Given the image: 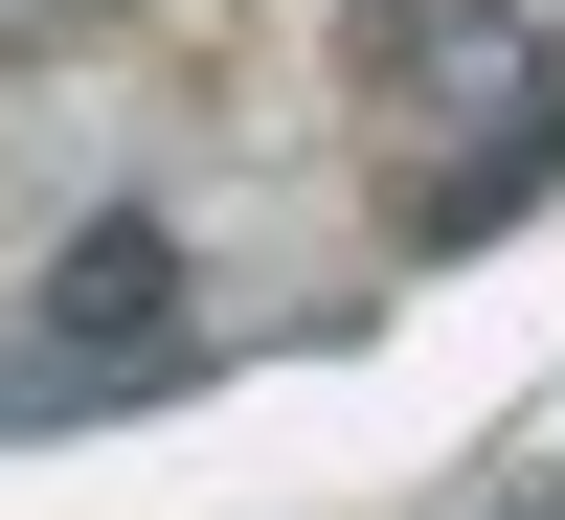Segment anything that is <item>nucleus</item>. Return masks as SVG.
<instances>
[{"label":"nucleus","instance_id":"1","mask_svg":"<svg viewBox=\"0 0 565 520\" xmlns=\"http://www.w3.org/2000/svg\"><path fill=\"white\" fill-rule=\"evenodd\" d=\"M362 91L476 114V159H498V136H565V68H543L521 0H362Z\"/></svg>","mask_w":565,"mask_h":520},{"label":"nucleus","instance_id":"2","mask_svg":"<svg viewBox=\"0 0 565 520\" xmlns=\"http://www.w3.org/2000/svg\"><path fill=\"white\" fill-rule=\"evenodd\" d=\"M45 340H68V385H136V362L181 340V226L159 204H90L68 250H45Z\"/></svg>","mask_w":565,"mask_h":520},{"label":"nucleus","instance_id":"3","mask_svg":"<svg viewBox=\"0 0 565 520\" xmlns=\"http://www.w3.org/2000/svg\"><path fill=\"white\" fill-rule=\"evenodd\" d=\"M498 520H543V498H498Z\"/></svg>","mask_w":565,"mask_h":520}]
</instances>
